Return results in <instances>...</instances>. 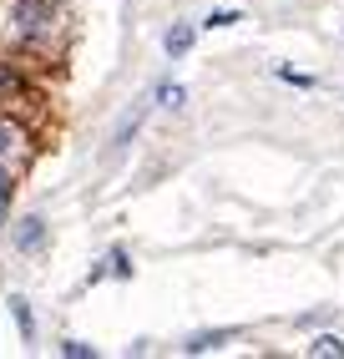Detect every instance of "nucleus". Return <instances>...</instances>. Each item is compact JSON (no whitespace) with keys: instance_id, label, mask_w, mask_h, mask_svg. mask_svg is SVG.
<instances>
[{"instance_id":"5","label":"nucleus","mask_w":344,"mask_h":359,"mask_svg":"<svg viewBox=\"0 0 344 359\" xmlns=\"http://www.w3.org/2000/svg\"><path fill=\"white\" fill-rule=\"evenodd\" d=\"M162 46H167V56H187V46H192V26H172Z\"/></svg>"},{"instance_id":"6","label":"nucleus","mask_w":344,"mask_h":359,"mask_svg":"<svg viewBox=\"0 0 344 359\" xmlns=\"http://www.w3.org/2000/svg\"><path fill=\"white\" fill-rule=\"evenodd\" d=\"M11 314H15L20 334H26V339H36V319H31V309H26V299H11Z\"/></svg>"},{"instance_id":"10","label":"nucleus","mask_w":344,"mask_h":359,"mask_svg":"<svg viewBox=\"0 0 344 359\" xmlns=\"http://www.w3.org/2000/svg\"><path fill=\"white\" fill-rule=\"evenodd\" d=\"M137 127H142V111H132V116H127V122H121V127H117V147H127V142H132V132H137Z\"/></svg>"},{"instance_id":"9","label":"nucleus","mask_w":344,"mask_h":359,"mask_svg":"<svg viewBox=\"0 0 344 359\" xmlns=\"http://www.w3.org/2000/svg\"><path fill=\"white\" fill-rule=\"evenodd\" d=\"M11 193H15V177L0 167V223H6V212H11Z\"/></svg>"},{"instance_id":"4","label":"nucleus","mask_w":344,"mask_h":359,"mask_svg":"<svg viewBox=\"0 0 344 359\" xmlns=\"http://www.w3.org/2000/svg\"><path fill=\"white\" fill-rule=\"evenodd\" d=\"M107 273H117V278H127V273H132V263H127V253H121V248L107 253V269H91V278H107Z\"/></svg>"},{"instance_id":"7","label":"nucleus","mask_w":344,"mask_h":359,"mask_svg":"<svg viewBox=\"0 0 344 359\" xmlns=\"http://www.w3.org/2000/svg\"><path fill=\"white\" fill-rule=\"evenodd\" d=\"M309 354H329V359H344V344L334 339V334H319V339L309 344Z\"/></svg>"},{"instance_id":"13","label":"nucleus","mask_w":344,"mask_h":359,"mask_svg":"<svg viewBox=\"0 0 344 359\" xmlns=\"http://www.w3.org/2000/svg\"><path fill=\"white\" fill-rule=\"evenodd\" d=\"M11 147H15V132H11L6 122H0V152H11Z\"/></svg>"},{"instance_id":"1","label":"nucleus","mask_w":344,"mask_h":359,"mask_svg":"<svg viewBox=\"0 0 344 359\" xmlns=\"http://www.w3.org/2000/svg\"><path fill=\"white\" fill-rule=\"evenodd\" d=\"M46 20H51V6H46V0H20L15 6V31L20 36H41Z\"/></svg>"},{"instance_id":"8","label":"nucleus","mask_w":344,"mask_h":359,"mask_svg":"<svg viewBox=\"0 0 344 359\" xmlns=\"http://www.w3.org/2000/svg\"><path fill=\"white\" fill-rule=\"evenodd\" d=\"M157 102H162L167 111H178V107L187 102V91H183V86H172V81H167V86H157Z\"/></svg>"},{"instance_id":"11","label":"nucleus","mask_w":344,"mask_h":359,"mask_svg":"<svg viewBox=\"0 0 344 359\" xmlns=\"http://www.w3.org/2000/svg\"><path fill=\"white\" fill-rule=\"evenodd\" d=\"M61 354H66V359H91L96 349H91V344H81V339H66V344H61Z\"/></svg>"},{"instance_id":"2","label":"nucleus","mask_w":344,"mask_h":359,"mask_svg":"<svg viewBox=\"0 0 344 359\" xmlns=\"http://www.w3.org/2000/svg\"><path fill=\"white\" fill-rule=\"evenodd\" d=\"M41 243H46V223H41V218H26V223L15 228V248H20V253H36Z\"/></svg>"},{"instance_id":"12","label":"nucleus","mask_w":344,"mask_h":359,"mask_svg":"<svg viewBox=\"0 0 344 359\" xmlns=\"http://www.w3.org/2000/svg\"><path fill=\"white\" fill-rule=\"evenodd\" d=\"M233 20H243V15H238V11H213V15H208V26H213V31H223V26H233Z\"/></svg>"},{"instance_id":"3","label":"nucleus","mask_w":344,"mask_h":359,"mask_svg":"<svg viewBox=\"0 0 344 359\" xmlns=\"http://www.w3.org/2000/svg\"><path fill=\"white\" fill-rule=\"evenodd\" d=\"M223 339H233V329H213V334H192V339L183 344L187 354H208V349H218Z\"/></svg>"}]
</instances>
